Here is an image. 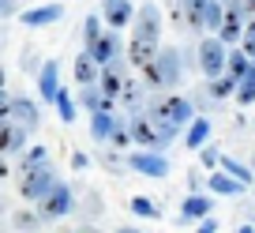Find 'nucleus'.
<instances>
[{
	"label": "nucleus",
	"mask_w": 255,
	"mask_h": 233,
	"mask_svg": "<svg viewBox=\"0 0 255 233\" xmlns=\"http://www.w3.org/2000/svg\"><path fill=\"white\" fill-rule=\"evenodd\" d=\"M146 117L158 124H173V128L188 132V124L195 121V102L184 94H169V90H158V94H150V102H146Z\"/></svg>",
	"instance_id": "f257e3e1"
},
{
	"label": "nucleus",
	"mask_w": 255,
	"mask_h": 233,
	"mask_svg": "<svg viewBox=\"0 0 255 233\" xmlns=\"http://www.w3.org/2000/svg\"><path fill=\"white\" fill-rule=\"evenodd\" d=\"M184 79V60H180V49L176 45H161L154 64L143 68V87L146 90H169L173 94Z\"/></svg>",
	"instance_id": "f03ea898"
},
{
	"label": "nucleus",
	"mask_w": 255,
	"mask_h": 233,
	"mask_svg": "<svg viewBox=\"0 0 255 233\" xmlns=\"http://www.w3.org/2000/svg\"><path fill=\"white\" fill-rule=\"evenodd\" d=\"M195 64H199L203 79H222L225 75V64H229V49L214 38V34H203L199 38V49H195Z\"/></svg>",
	"instance_id": "7ed1b4c3"
},
{
	"label": "nucleus",
	"mask_w": 255,
	"mask_h": 233,
	"mask_svg": "<svg viewBox=\"0 0 255 233\" xmlns=\"http://www.w3.org/2000/svg\"><path fill=\"white\" fill-rule=\"evenodd\" d=\"M131 41H143V45H161V30H165V19H161L158 4H143L135 8V19H131Z\"/></svg>",
	"instance_id": "20e7f679"
},
{
	"label": "nucleus",
	"mask_w": 255,
	"mask_h": 233,
	"mask_svg": "<svg viewBox=\"0 0 255 233\" xmlns=\"http://www.w3.org/2000/svg\"><path fill=\"white\" fill-rule=\"evenodd\" d=\"M56 185H60V177H56L53 166H41V169H34V173H19V196H23L26 203H41Z\"/></svg>",
	"instance_id": "39448f33"
},
{
	"label": "nucleus",
	"mask_w": 255,
	"mask_h": 233,
	"mask_svg": "<svg viewBox=\"0 0 255 233\" xmlns=\"http://www.w3.org/2000/svg\"><path fill=\"white\" fill-rule=\"evenodd\" d=\"M83 53H87L98 68H117V72L124 68V60H128V56H124V41H120V34H113V30H105L102 38H98V45L83 49Z\"/></svg>",
	"instance_id": "423d86ee"
},
{
	"label": "nucleus",
	"mask_w": 255,
	"mask_h": 233,
	"mask_svg": "<svg viewBox=\"0 0 255 233\" xmlns=\"http://www.w3.org/2000/svg\"><path fill=\"white\" fill-rule=\"evenodd\" d=\"M124 158H128V169H131V173H143V177H150V181H165L169 169H173L169 158L158 154V151H128Z\"/></svg>",
	"instance_id": "0eeeda50"
},
{
	"label": "nucleus",
	"mask_w": 255,
	"mask_h": 233,
	"mask_svg": "<svg viewBox=\"0 0 255 233\" xmlns=\"http://www.w3.org/2000/svg\"><path fill=\"white\" fill-rule=\"evenodd\" d=\"M225 4V15H222V30L214 34L225 49H237L240 45V34H244V0H222Z\"/></svg>",
	"instance_id": "6e6552de"
},
{
	"label": "nucleus",
	"mask_w": 255,
	"mask_h": 233,
	"mask_svg": "<svg viewBox=\"0 0 255 233\" xmlns=\"http://www.w3.org/2000/svg\"><path fill=\"white\" fill-rule=\"evenodd\" d=\"M128 132H131V147H139V151H158L161 154V132H158V124H154L146 113L128 117Z\"/></svg>",
	"instance_id": "1a4fd4ad"
},
{
	"label": "nucleus",
	"mask_w": 255,
	"mask_h": 233,
	"mask_svg": "<svg viewBox=\"0 0 255 233\" xmlns=\"http://www.w3.org/2000/svg\"><path fill=\"white\" fill-rule=\"evenodd\" d=\"M75 211V196H72V188L64 185H56L53 192L45 196V200L38 203V215H41V222H53V218H64V215H72Z\"/></svg>",
	"instance_id": "9d476101"
},
{
	"label": "nucleus",
	"mask_w": 255,
	"mask_h": 233,
	"mask_svg": "<svg viewBox=\"0 0 255 233\" xmlns=\"http://www.w3.org/2000/svg\"><path fill=\"white\" fill-rule=\"evenodd\" d=\"M102 23H105V30H113V34H120L124 26H131V19H135V8H131V0H102Z\"/></svg>",
	"instance_id": "9b49d317"
},
{
	"label": "nucleus",
	"mask_w": 255,
	"mask_h": 233,
	"mask_svg": "<svg viewBox=\"0 0 255 233\" xmlns=\"http://www.w3.org/2000/svg\"><path fill=\"white\" fill-rule=\"evenodd\" d=\"M150 102V90L143 87V79H124V90H120V105L128 109V117H139Z\"/></svg>",
	"instance_id": "f8f14e48"
},
{
	"label": "nucleus",
	"mask_w": 255,
	"mask_h": 233,
	"mask_svg": "<svg viewBox=\"0 0 255 233\" xmlns=\"http://www.w3.org/2000/svg\"><path fill=\"white\" fill-rule=\"evenodd\" d=\"M8 121L11 124H19V128H26V132H34L41 124V109L30 102V98H11V113H8Z\"/></svg>",
	"instance_id": "ddd939ff"
},
{
	"label": "nucleus",
	"mask_w": 255,
	"mask_h": 233,
	"mask_svg": "<svg viewBox=\"0 0 255 233\" xmlns=\"http://www.w3.org/2000/svg\"><path fill=\"white\" fill-rule=\"evenodd\" d=\"M38 94L41 102H56V94H60V60H45L38 68Z\"/></svg>",
	"instance_id": "4468645a"
},
{
	"label": "nucleus",
	"mask_w": 255,
	"mask_h": 233,
	"mask_svg": "<svg viewBox=\"0 0 255 233\" xmlns=\"http://www.w3.org/2000/svg\"><path fill=\"white\" fill-rule=\"evenodd\" d=\"M210 211H214V200H210V196H188V200L180 203V218H176V222H207V218H214L210 215Z\"/></svg>",
	"instance_id": "2eb2a0df"
},
{
	"label": "nucleus",
	"mask_w": 255,
	"mask_h": 233,
	"mask_svg": "<svg viewBox=\"0 0 255 233\" xmlns=\"http://www.w3.org/2000/svg\"><path fill=\"white\" fill-rule=\"evenodd\" d=\"M207 8H210V0H180V11H184V26H188L191 34H199L207 30Z\"/></svg>",
	"instance_id": "dca6fc26"
},
{
	"label": "nucleus",
	"mask_w": 255,
	"mask_h": 233,
	"mask_svg": "<svg viewBox=\"0 0 255 233\" xmlns=\"http://www.w3.org/2000/svg\"><path fill=\"white\" fill-rule=\"evenodd\" d=\"M60 15H64V4H41V8H26L19 19H23V26H53Z\"/></svg>",
	"instance_id": "f3484780"
},
{
	"label": "nucleus",
	"mask_w": 255,
	"mask_h": 233,
	"mask_svg": "<svg viewBox=\"0 0 255 233\" xmlns=\"http://www.w3.org/2000/svg\"><path fill=\"white\" fill-rule=\"evenodd\" d=\"M218 169H222V173H229V177L237 181L240 188H252V185H255V169L244 166V162H237L233 154H225V151H222V162H218Z\"/></svg>",
	"instance_id": "a211bd4d"
},
{
	"label": "nucleus",
	"mask_w": 255,
	"mask_h": 233,
	"mask_svg": "<svg viewBox=\"0 0 255 233\" xmlns=\"http://www.w3.org/2000/svg\"><path fill=\"white\" fill-rule=\"evenodd\" d=\"M210 132H214V124L207 121V117H195V121L188 124V132H184V143H188V151H203L210 139Z\"/></svg>",
	"instance_id": "6ab92c4d"
},
{
	"label": "nucleus",
	"mask_w": 255,
	"mask_h": 233,
	"mask_svg": "<svg viewBox=\"0 0 255 233\" xmlns=\"http://www.w3.org/2000/svg\"><path fill=\"white\" fill-rule=\"evenodd\" d=\"M79 105L94 117V113H113V105H117V102H109L98 87H83V90H79Z\"/></svg>",
	"instance_id": "aec40b11"
},
{
	"label": "nucleus",
	"mask_w": 255,
	"mask_h": 233,
	"mask_svg": "<svg viewBox=\"0 0 255 233\" xmlns=\"http://www.w3.org/2000/svg\"><path fill=\"white\" fill-rule=\"evenodd\" d=\"M72 72H75V83H79V87H98L102 68H98L87 53H79V56H75V64H72Z\"/></svg>",
	"instance_id": "412c9836"
},
{
	"label": "nucleus",
	"mask_w": 255,
	"mask_h": 233,
	"mask_svg": "<svg viewBox=\"0 0 255 233\" xmlns=\"http://www.w3.org/2000/svg\"><path fill=\"white\" fill-rule=\"evenodd\" d=\"M98 90H102L109 102H120V90H124V75H120L117 68H102V75H98Z\"/></svg>",
	"instance_id": "4be33fe9"
},
{
	"label": "nucleus",
	"mask_w": 255,
	"mask_h": 233,
	"mask_svg": "<svg viewBox=\"0 0 255 233\" xmlns=\"http://www.w3.org/2000/svg\"><path fill=\"white\" fill-rule=\"evenodd\" d=\"M207 188L214 196H240V192H248V188H240L237 181L229 177V173H222V169H214V173H207Z\"/></svg>",
	"instance_id": "5701e85b"
},
{
	"label": "nucleus",
	"mask_w": 255,
	"mask_h": 233,
	"mask_svg": "<svg viewBox=\"0 0 255 233\" xmlns=\"http://www.w3.org/2000/svg\"><path fill=\"white\" fill-rule=\"evenodd\" d=\"M41 166H53L49 162V147H26L23 151V158H19V173H34V169H41Z\"/></svg>",
	"instance_id": "b1692460"
},
{
	"label": "nucleus",
	"mask_w": 255,
	"mask_h": 233,
	"mask_svg": "<svg viewBox=\"0 0 255 233\" xmlns=\"http://www.w3.org/2000/svg\"><path fill=\"white\" fill-rule=\"evenodd\" d=\"M248 72H252V60H248V56L240 53V49H229V64H225V75H229V79L240 87Z\"/></svg>",
	"instance_id": "393cba45"
},
{
	"label": "nucleus",
	"mask_w": 255,
	"mask_h": 233,
	"mask_svg": "<svg viewBox=\"0 0 255 233\" xmlns=\"http://www.w3.org/2000/svg\"><path fill=\"white\" fill-rule=\"evenodd\" d=\"M113 121H117V113H94V117H90V136H94L98 143H109Z\"/></svg>",
	"instance_id": "a878e982"
},
{
	"label": "nucleus",
	"mask_w": 255,
	"mask_h": 233,
	"mask_svg": "<svg viewBox=\"0 0 255 233\" xmlns=\"http://www.w3.org/2000/svg\"><path fill=\"white\" fill-rule=\"evenodd\" d=\"M207 94H210V102H225V98H237V83H233L229 75H222V79H210V83H207Z\"/></svg>",
	"instance_id": "bb28decb"
},
{
	"label": "nucleus",
	"mask_w": 255,
	"mask_h": 233,
	"mask_svg": "<svg viewBox=\"0 0 255 233\" xmlns=\"http://www.w3.org/2000/svg\"><path fill=\"white\" fill-rule=\"evenodd\" d=\"M109 147H113V151H128V147H131L128 117H117V121H113V132H109Z\"/></svg>",
	"instance_id": "cd10ccee"
},
{
	"label": "nucleus",
	"mask_w": 255,
	"mask_h": 233,
	"mask_svg": "<svg viewBox=\"0 0 255 233\" xmlns=\"http://www.w3.org/2000/svg\"><path fill=\"white\" fill-rule=\"evenodd\" d=\"M102 34H105L102 15H87V19H83V49H94Z\"/></svg>",
	"instance_id": "c85d7f7f"
},
{
	"label": "nucleus",
	"mask_w": 255,
	"mask_h": 233,
	"mask_svg": "<svg viewBox=\"0 0 255 233\" xmlns=\"http://www.w3.org/2000/svg\"><path fill=\"white\" fill-rule=\"evenodd\" d=\"M11 226H15L19 233H38L45 222H41L38 211H15V215H11Z\"/></svg>",
	"instance_id": "c756f323"
},
{
	"label": "nucleus",
	"mask_w": 255,
	"mask_h": 233,
	"mask_svg": "<svg viewBox=\"0 0 255 233\" xmlns=\"http://www.w3.org/2000/svg\"><path fill=\"white\" fill-rule=\"evenodd\" d=\"M53 105H56V113H60V121H64V124H72L75 117H79V102H75V98L68 94L64 87H60V94H56V102H53Z\"/></svg>",
	"instance_id": "7c9ffc66"
},
{
	"label": "nucleus",
	"mask_w": 255,
	"mask_h": 233,
	"mask_svg": "<svg viewBox=\"0 0 255 233\" xmlns=\"http://www.w3.org/2000/svg\"><path fill=\"white\" fill-rule=\"evenodd\" d=\"M128 207H131V215H139V218H150V222H158V218H161L158 203H154V200H146V196H131V203H128Z\"/></svg>",
	"instance_id": "2f4dec72"
},
{
	"label": "nucleus",
	"mask_w": 255,
	"mask_h": 233,
	"mask_svg": "<svg viewBox=\"0 0 255 233\" xmlns=\"http://www.w3.org/2000/svg\"><path fill=\"white\" fill-rule=\"evenodd\" d=\"M240 53L248 56V60H255V19H248L244 23V34H240Z\"/></svg>",
	"instance_id": "473e14b6"
},
{
	"label": "nucleus",
	"mask_w": 255,
	"mask_h": 233,
	"mask_svg": "<svg viewBox=\"0 0 255 233\" xmlns=\"http://www.w3.org/2000/svg\"><path fill=\"white\" fill-rule=\"evenodd\" d=\"M237 102L240 105H255V68L244 75V83L237 87Z\"/></svg>",
	"instance_id": "72a5a7b5"
},
{
	"label": "nucleus",
	"mask_w": 255,
	"mask_h": 233,
	"mask_svg": "<svg viewBox=\"0 0 255 233\" xmlns=\"http://www.w3.org/2000/svg\"><path fill=\"white\" fill-rule=\"evenodd\" d=\"M222 15H225V4L222 0H210V8H207V30L210 34L222 30Z\"/></svg>",
	"instance_id": "f704fd0d"
},
{
	"label": "nucleus",
	"mask_w": 255,
	"mask_h": 233,
	"mask_svg": "<svg viewBox=\"0 0 255 233\" xmlns=\"http://www.w3.org/2000/svg\"><path fill=\"white\" fill-rule=\"evenodd\" d=\"M102 166L113 169V173H124V169H128V158H120L117 151H105V154H102Z\"/></svg>",
	"instance_id": "c9c22d12"
},
{
	"label": "nucleus",
	"mask_w": 255,
	"mask_h": 233,
	"mask_svg": "<svg viewBox=\"0 0 255 233\" xmlns=\"http://www.w3.org/2000/svg\"><path fill=\"white\" fill-rule=\"evenodd\" d=\"M199 158H203V169H207V173H214L218 162H222V151H214V147H203Z\"/></svg>",
	"instance_id": "e433bc0d"
},
{
	"label": "nucleus",
	"mask_w": 255,
	"mask_h": 233,
	"mask_svg": "<svg viewBox=\"0 0 255 233\" xmlns=\"http://www.w3.org/2000/svg\"><path fill=\"white\" fill-rule=\"evenodd\" d=\"M72 169H75V173H83V169H90V154L75 151V154H72Z\"/></svg>",
	"instance_id": "4c0bfd02"
},
{
	"label": "nucleus",
	"mask_w": 255,
	"mask_h": 233,
	"mask_svg": "<svg viewBox=\"0 0 255 233\" xmlns=\"http://www.w3.org/2000/svg\"><path fill=\"white\" fill-rule=\"evenodd\" d=\"M8 113H11V98L4 94V90H0V124L8 121Z\"/></svg>",
	"instance_id": "58836bf2"
},
{
	"label": "nucleus",
	"mask_w": 255,
	"mask_h": 233,
	"mask_svg": "<svg viewBox=\"0 0 255 233\" xmlns=\"http://www.w3.org/2000/svg\"><path fill=\"white\" fill-rule=\"evenodd\" d=\"M195 233H218V218H207V222H199V230Z\"/></svg>",
	"instance_id": "ea45409f"
},
{
	"label": "nucleus",
	"mask_w": 255,
	"mask_h": 233,
	"mask_svg": "<svg viewBox=\"0 0 255 233\" xmlns=\"http://www.w3.org/2000/svg\"><path fill=\"white\" fill-rule=\"evenodd\" d=\"M188 185H191V196H199V169H191V173H188Z\"/></svg>",
	"instance_id": "a19ab883"
},
{
	"label": "nucleus",
	"mask_w": 255,
	"mask_h": 233,
	"mask_svg": "<svg viewBox=\"0 0 255 233\" xmlns=\"http://www.w3.org/2000/svg\"><path fill=\"white\" fill-rule=\"evenodd\" d=\"M15 11V0H0V15H11Z\"/></svg>",
	"instance_id": "79ce46f5"
},
{
	"label": "nucleus",
	"mask_w": 255,
	"mask_h": 233,
	"mask_svg": "<svg viewBox=\"0 0 255 233\" xmlns=\"http://www.w3.org/2000/svg\"><path fill=\"white\" fill-rule=\"evenodd\" d=\"M4 177H8V162L0 158V181H4Z\"/></svg>",
	"instance_id": "37998d69"
},
{
	"label": "nucleus",
	"mask_w": 255,
	"mask_h": 233,
	"mask_svg": "<svg viewBox=\"0 0 255 233\" xmlns=\"http://www.w3.org/2000/svg\"><path fill=\"white\" fill-rule=\"evenodd\" d=\"M75 233H102V230H94V226H83V230H75Z\"/></svg>",
	"instance_id": "c03bdc74"
},
{
	"label": "nucleus",
	"mask_w": 255,
	"mask_h": 233,
	"mask_svg": "<svg viewBox=\"0 0 255 233\" xmlns=\"http://www.w3.org/2000/svg\"><path fill=\"white\" fill-rule=\"evenodd\" d=\"M237 233H255V226H240V230Z\"/></svg>",
	"instance_id": "a18cd8bd"
},
{
	"label": "nucleus",
	"mask_w": 255,
	"mask_h": 233,
	"mask_svg": "<svg viewBox=\"0 0 255 233\" xmlns=\"http://www.w3.org/2000/svg\"><path fill=\"white\" fill-rule=\"evenodd\" d=\"M117 233H143V230H131V226H124V230H117Z\"/></svg>",
	"instance_id": "49530a36"
},
{
	"label": "nucleus",
	"mask_w": 255,
	"mask_h": 233,
	"mask_svg": "<svg viewBox=\"0 0 255 233\" xmlns=\"http://www.w3.org/2000/svg\"><path fill=\"white\" fill-rule=\"evenodd\" d=\"M0 90H4V68H0Z\"/></svg>",
	"instance_id": "de8ad7c7"
},
{
	"label": "nucleus",
	"mask_w": 255,
	"mask_h": 233,
	"mask_svg": "<svg viewBox=\"0 0 255 233\" xmlns=\"http://www.w3.org/2000/svg\"><path fill=\"white\" fill-rule=\"evenodd\" d=\"M4 211H8V207H4V203H0V215H4Z\"/></svg>",
	"instance_id": "09e8293b"
},
{
	"label": "nucleus",
	"mask_w": 255,
	"mask_h": 233,
	"mask_svg": "<svg viewBox=\"0 0 255 233\" xmlns=\"http://www.w3.org/2000/svg\"><path fill=\"white\" fill-rule=\"evenodd\" d=\"M60 233H75V230H60Z\"/></svg>",
	"instance_id": "8fccbe9b"
},
{
	"label": "nucleus",
	"mask_w": 255,
	"mask_h": 233,
	"mask_svg": "<svg viewBox=\"0 0 255 233\" xmlns=\"http://www.w3.org/2000/svg\"><path fill=\"white\" fill-rule=\"evenodd\" d=\"M252 169H255V162H252Z\"/></svg>",
	"instance_id": "3c124183"
},
{
	"label": "nucleus",
	"mask_w": 255,
	"mask_h": 233,
	"mask_svg": "<svg viewBox=\"0 0 255 233\" xmlns=\"http://www.w3.org/2000/svg\"><path fill=\"white\" fill-rule=\"evenodd\" d=\"M252 124H255V121H252Z\"/></svg>",
	"instance_id": "603ef678"
}]
</instances>
